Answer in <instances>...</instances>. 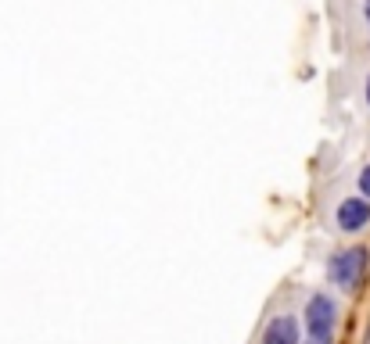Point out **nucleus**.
I'll list each match as a JSON object with an SVG mask.
<instances>
[{
    "label": "nucleus",
    "mask_w": 370,
    "mask_h": 344,
    "mask_svg": "<svg viewBox=\"0 0 370 344\" xmlns=\"http://www.w3.org/2000/svg\"><path fill=\"white\" fill-rule=\"evenodd\" d=\"M302 326L309 330V340L331 344L335 340V330H338V305H335V298L324 294V291L309 294V302L302 309Z\"/></svg>",
    "instance_id": "obj_1"
},
{
    "label": "nucleus",
    "mask_w": 370,
    "mask_h": 344,
    "mask_svg": "<svg viewBox=\"0 0 370 344\" xmlns=\"http://www.w3.org/2000/svg\"><path fill=\"white\" fill-rule=\"evenodd\" d=\"M366 248H345V251H335L331 262H327V276L335 287H342V291H356V287L363 283L366 276Z\"/></svg>",
    "instance_id": "obj_2"
},
{
    "label": "nucleus",
    "mask_w": 370,
    "mask_h": 344,
    "mask_svg": "<svg viewBox=\"0 0 370 344\" xmlns=\"http://www.w3.org/2000/svg\"><path fill=\"white\" fill-rule=\"evenodd\" d=\"M335 226L338 234H359V229L370 226V201L359 194V197H345L338 208H335Z\"/></svg>",
    "instance_id": "obj_3"
},
{
    "label": "nucleus",
    "mask_w": 370,
    "mask_h": 344,
    "mask_svg": "<svg viewBox=\"0 0 370 344\" xmlns=\"http://www.w3.org/2000/svg\"><path fill=\"white\" fill-rule=\"evenodd\" d=\"M262 344H302V323L291 312H281L262 330Z\"/></svg>",
    "instance_id": "obj_4"
},
{
    "label": "nucleus",
    "mask_w": 370,
    "mask_h": 344,
    "mask_svg": "<svg viewBox=\"0 0 370 344\" xmlns=\"http://www.w3.org/2000/svg\"><path fill=\"white\" fill-rule=\"evenodd\" d=\"M359 194H363V197L370 201V165H366V168L359 172Z\"/></svg>",
    "instance_id": "obj_5"
},
{
    "label": "nucleus",
    "mask_w": 370,
    "mask_h": 344,
    "mask_svg": "<svg viewBox=\"0 0 370 344\" xmlns=\"http://www.w3.org/2000/svg\"><path fill=\"white\" fill-rule=\"evenodd\" d=\"M363 15H366V25H370V0H363Z\"/></svg>",
    "instance_id": "obj_6"
},
{
    "label": "nucleus",
    "mask_w": 370,
    "mask_h": 344,
    "mask_svg": "<svg viewBox=\"0 0 370 344\" xmlns=\"http://www.w3.org/2000/svg\"><path fill=\"white\" fill-rule=\"evenodd\" d=\"M363 93H366V108H370V76H366V86H363Z\"/></svg>",
    "instance_id": "obj_7"
},
{
    "label": "nucleus",
    "mask_w": 370,
    "mask_h": 344,
    "mask_svg": "<svg viewBox=\"0 0 370 344\" xmlns=\"http://www.w3.org/2000/svg\"><path fill=\"white\" fill-rule=\"evenodd\" d=\"M305 344H320V340H305Z\"/></svg>",
    "instance_id": "obj_8"
}]
</instances>
